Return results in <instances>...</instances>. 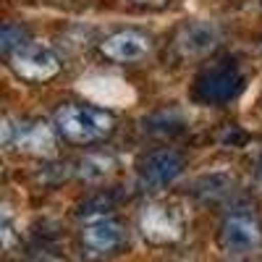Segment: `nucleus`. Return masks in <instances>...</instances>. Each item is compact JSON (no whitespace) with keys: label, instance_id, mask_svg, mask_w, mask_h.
Here are the masks:
<instances>
[{"label":"nucleus","instance_id":"nucleus-1","mask_svg":"<svg viewBox=\"0 0 262 262\" xmlns=\"http://www.w3.org/2000/svg\"><path fill=\"white\" fill-rule=\"evenodd\" d=\"M55 128L58 134H63V139L74 144H95L113 134L116 118L113 113L100 111V107L92 105L66 102L55 111Z\"/></svg>","mask_w":262,"mask_h":262},{"label":"nucleus","instance_id":"nucleus-2","mask_svg":"<svg viewBox=\"0 0 262 262\" xmlns=\"http://www.w3.org/2000/svg\"><path fill=\"white\" fill-rule=\"evenodd\" d=\"M244 86V74L236 66V60L223 58L212 60L196 74L194 79V97L207 105H221L231 102Z\"/></svg>","mask_w":262,"mask_h":262},{"label":"nucleus","instance_id":"nucleus-3","mask_svg":"<svg viewBox=\"0 0 262 262\" xmlns=\"http://www.w3.org/2000/svg\"><path fill=\"white\" fill-rule=\"evenodd\" d=\"M3 144L13 147L27 155H39V158H50L55 152V134L48 123L42 121H24V123H13L11 118L3 121Z\"/></svg>","mask_w":262,"mask_h":262},{"label":"nucleus","instance_id":"nucleus-4","mask_svg":"<svg viewBox=\"0 0 262 262\" xmlns=\"http://www.w3.org/2000/svg\"><path fill=\"white\" fill-rule=\"evenodd\" d=\"M8 63H11V69L18 79L32 81V84L48 81L60 71V60L55 58V53L42 48V45H34V42H29V45H24L21 50L11 53Z\"/></svg>","mask_w":262,"mask_h":262},{"label":"nucleus","instance_id":"nucleus-5","mask_svg":"<svg viewBox=\"0 0 262 262\" xmlns=\"http://www.w3.org/2000/svg\"><path fill=\"white\" fill-rule=\"evenodd\" d=\"M139 231L152 244H170L181 236V212L170 205L152 202L139 215Z\"/></svg>","mask_w":262,"mask_h":262},{"label":"nucleus","instance_id":"nucleus-6","mask_svg":"<svg viewBox=\"0 0 262 262\" xmlns=\"http://www.w3.org/2000/svg\"><path fill=\"white\" fill-rule=\"evenodd\" d=\"M221 242L228 252H252L262 244V226L249 212H233L221 226Z\"/></svg>","mask_w":262,"mask_h":262},{"label":"nucleus","instance_id":"nucleus-7","mask_svg":"<svg viewBox=\"0 0 262 262\" xmlns=\"http://www.w3.org/2000/svg\"><path fill=\"white\" fill-rule=\"evenodd\" d=\"M81 244L97 254H111L126 244V231L113 217L95 215L86 217V223L81 226Z\"/></svg>","mask_w":262,"mask_h":262},{"label":"nucleus","instance_id":"nucleus-8","mask_svg":"<svg viewBox=\"0 0 262 262\" xmlns=\"http://www.w3.org/2000/svg\"><path fill=\"white\" fill-rule=\"evenodd\" d=\"M152 50V39L149 34L144 32H137V29H123V32H116L111 34L102 45H100V53L113 60V63H137L142 58H147V53Z\"/></svg>","mask_w":262,"mask_h":262},{"label":"nucleus","instance_id":"nucleus-9","mask_svg":"<svg viewBox=\"0 0 262 262\" xmlns=\"http://www.w3.org/2000/svg\"><path fill=\"white\" fill-rule=\"evenodd\" d=\"M181 170H184V155L179 149H155V152H149V155L142 160V181L152 184V186H165L170 184L173 179H179L181 176Z\"/></svg>","mask_w":262,"mask_h":262},{"label":"nucleus","instance_id":"nucleus-10","mask_svg":"<svg viewBox=\"0 0 262 262\" xmlns=\"http://www.w3.org/2000/svg\"><path fill=\"white\" fill-rule=\"evenodd\" d=\"M217 42V32L210 24H202V21H194V24H186L179 37H176V48L181 55L186 58H196V55H205L215 48Z\"/></svg>","mask_w":262,"mask_h":262},{"label":"nucleus","instance_id":"nucleus-11","mask_svg":"<svg viewBox=\"0 0 262 262\" xmlns=\"http://www.w3.org/2000/svg\"><path fill=\"white\" fill-rule=\"evenodd\" d=\"M24 45H29V32L21 24H13V21L3 24V32H0V48H3V53L11 55V53L21 50Z\"/></svg>","mask_w":262,"mask_h":262},{"label":"nucleus","instance_id":"nucleus-12","mask_svg":"<svg viewBox=\"0 0 262 262\" xmlns=\"http://www.w3.org/2000/svg\"><path fill=\"white\" fill-rule=\"evenodd\" d=\"M79 165H81L79 168V176L81 179L97 181V179H102L105 173L113 168V158H107V155H90V158H84Z\"/></svg>","mask_w":262,"mask_h":262},{"label":"nucleus","instance_id":"nucleus-13","mask_svg":"<svg viewBox=\"0 0 262 262\" xmlns=\"http://www.w3.org/2000/svg\"><path fill=\"white\" fill-rule=\"evenodd\" d=\"M29 262H66V259H60V257H55L53 252H45V249H42V252H34Z\"/></svg>","mask_w":262,"mask_h":262},{"label":"nucleus","instance_id":"nucleus-14","mask_svg":"<svg viewBox=\"0 0 262 262\" xmlns=\"http://www.w3.org/2000/svg\"><path fill=\"white\" fill-rule=\"evenodd\" d=\"M137 3H147V6H163L168 0H137Z\"/></svg>","mask_w":262,"mask_h":262},{"label":"nucleus","instance_id":"nucleus-15","mask_svg":"<svg viewBox=\"0 0 262 262\" xmlns=\"http://www.w3.org/2000/svg\"><path fill=\"white\" fill-rule=\"evenodd\" d=\"M257 170H259V176H262V158H259V163H257Z\"/></svg>","mask_w":262,"mask_h":262},{"label":"nucleus","instance_id":"nucleus-16","mask_svg":"<svg viewBox=\"0 0 262 262\" xmlns=\"http://www.w3.org/2000/svg\"><path fill=\"white\" fill-rule=\"evenodd\" d=\"M53 3H60V0H53Z\"/></svg>","mask_w":262,"mask_h":262}]
</instances>
